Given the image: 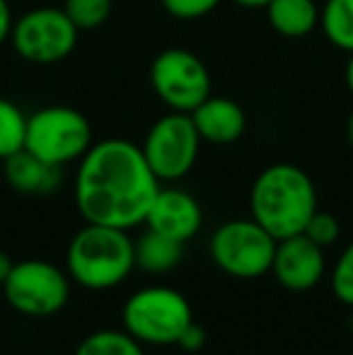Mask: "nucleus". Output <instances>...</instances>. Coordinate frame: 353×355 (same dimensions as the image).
<instances>
[{
    "instance_id": "1",
    "label": "nucleus",
    "mask_w": 353,
    "mask_h": 355,
    "mask_svg": "<svg viewBox=\"0 0 353 355\" xmlns=\"http://www.w3.org/2000/svg\"><path fill=\"white\" fill-rule=\"evenodd\" d=\"M162 182L148 167L141 145L104 138L78 162L73 198L85 223L128 230L146 223Z\"/></svg>"
},
{
    "instance_id": "2",
    "label": "nucleus",
    "mask_w": 353,
    "mask_h": 355,
    "mask_svg": "<svg viewBox=\"0 0 353 355\" xmlns=\"http://www.w3.org/2000/svg\"><path fill=\"white\" fill-rule=\"evenodd\" d=\"M315 213L317 189L302 167L276 162L257 174L250 189V218H255L273 239L305 232V225Z\"/></svg>"
},
{
    "instance_id": "3",
    "label": "nucleus",
    "mask_w": 353,
    "mask_h": 355,
    "mask_svg": "<svg viewBox=\"0 0 353 355\" xmlns=\"http://www.w3.org/2000/svg\"><path fill=\"white\" fill-rule=\"evenodd\" d=\"M136 268V239L128 230L85 223L66 252V271L73 283L85 290H112Z\"/></svg>"
},
{
    "instance_id": "4",
    "label": "nucleus",
    "mask_w": 353,
    "mask_h": 355,
    "mask_svg": "<svg viewBox=\"0 0 353 355\" xmlns=\"http://www.w3.org/2000/svg\"><path fill=\"white\" fill-rule=\"evenodd\" d=\"M123 331L143 346H177L182 331L193 322V309L179 290L150 285L128 295L121 309Z\"/></svg>"
},
{
    "instance_id": "5",
    "label": "nucleus",
    "mask_w": 353,
    "mask_h": 355,
    "mask_svg": "<svg viewBox=\"0 0 353 355\" xmlns=\"http://www.w3.org/2000/svg\"><path fill=\"white\" fill-rule=\"evenodd\" d=\"M92 148V123L80 109L51 104L27 114L24 150L44 162L66 167Z\"/></svg>"
},
{
    "instance_id": "6",
    "label": "nucleus",
    "mask_w": 353,
    "mask_h": 355,
    "mask_svg": "<svg viewBox=\"0 0 353 355\" xmlns=\"http://www.w3.org/2000/svg\"><path fill=\"white\" fill-rule=\"evenodd\" d=\"M276 242L255 218L221 223L211 234L208 252L223 273L240 281H255L271 273Z\"/></svg>"
},
{
    "instance_id": "7",
    "label": "nucleus",
    "mask_w": 353,
    "mask_h": 355,
    "mask_svg": "<svg viewBox=\"0 0 353 355\" xmlns=\"http://www.w3.org/2000/svg\"><path fill=\"white\" fill-rule=\"evenodd\" d=\"M71 276L46 259H24L12 263L0 285L5 302L24 317H53L71 300Z\"/></svg>"
},
{
    "instance_id": "8",
    "label": "nucleus",
    "mask_w": 353,
    "mask_h": 355,
    "mask_svg": "<svg viewBox=\"0 0 353 355\" xmlns=\"http://www.w3.org/2000/svg\"><path fill=\"white\" fill-rule=\"evenodd\" d=\"M78 37L80 29L63 8H32L15 17L10 44L32 66H56L76 51Z\"/></svg>"
},
{
    "instance_id": "9",
    "label": "nucleus",
    "mask_w": 353,
    "mask_h": 355,
    "mask_svg": "<svg viewBox=\"0 0 353 355\" xmlns=\"http://www.w3.org/2000/svg\"><path fill=\"white\" fill-rule=\"evenodd\" d=\"M201 143L191 114L170 112L148 128L141 150L153 174L162 184H175L193 169Z\"/></svg>"
},
{
    "instance_id": "10",
    "label": "nucleus",
    "mask_w": 353,
    "mask_h": 355,
    "mask_svg": "<svg viewBox=\"0 0 353 355\" xmlns=\"http://www.w3.org/2000/svg\"><path fill=\"white\" fill-rule=\"evenodd\" d=\"M150 80L153 92L157 94L170 112L191 114L203 99L213 94L211 71L189 49H165L150 63Z\"/></svg>"
},
{
    "instance_id": "11",
    "label": "nucleus",
    "mask_w": 353,
    "mask_h": 355,
    "mask_svg": "<svg viewBox=\"0 0 353 355\" xmlns=\"http://www.w3.org/2000/svg\"><path fill=\"white\" fill-rule=\"evenodd\" d=\"M271 273L281 288L291 290V293H307V290L317 288L327 273L325 249L302 232L278 239Z\"/></svg>"
},
{
    "instance_id": "12",
    "label": "nucleus",
    "mask_w": 353,
    "mask_h": 355,
    "mask_svg": "<svg viewBox=\"0 0 353 355\" xmlns=\"http://www.w3.org/2000/svg\"><path fill=\"white\" fill-rule=\"evenodd\" d=\"M146 227L187 244L203 227L201 203L179 187H160L146 215Z\"/></svg>"
},
{
    "instance_id": "13",
    "label": "nucleus",
    "mask_w": 353,
    "mask_h": 355,
    "mask_svg": "<svg viewBox=\"0 0 353 355\" xmlns=\"http://www.w3.org/2000/svg\"><path fill=\"white\" fill-rule=\"evenodd\" d=\"M193 126L203 143L232 145L247 131V114L235 99L211 94L191 112Z\"/></svg>"
},
{
    "instance_id": "14",
    "label": "nucleus",
    "mask_w": 353,
    "mask_h": 355,
    "mask_svg": "<svg viewBox=\"0 0 353 355\" xmlns=\"http://www.w3.org/2000/svg\"><path fill=\"white\" fill-rule=\"evenodd\" d=\"M3 172L10 189L24 196H51L63 184V167L44 162L29 150H19L3 159Z\"/></svg>"
},
{
    "instance_id": "15",
    "label": "nucleus",
    "mask_w": 353,
    "mask_h": 355,
    "mask_svg": "<svg viewBox=\"0 0 353 355\" xmlns=\"http://www.w3.org/2000/svg\"><path fill=\"white\" fill-rule=\"evenodd\" d=\"M264 12L273 32L286 39H302L320 27L317 0H268Z\"/></svg>"
},
{
    "instance_id": "16",
    "label": "nucleus",
    "mask_w": 353,
    "mask_h": 355,
    "mask_svg": "<svg viewBox=\"0 0 353 355\" xmlns=\"http://www.w3.org/2000/svg\"><path fill=\"white\" fill-rule=\"evenodd\" d=\"M184 257V244L172 237L148 230L136 239V268L153 276H162L170 273L182 263Z\"/></svg>"
},
{
    "instance_id": "17",
    "label": "nucleus",
    "mask_w": 353,
    "mask_h": 355,
    "mask_svg": "<svg viewBox=\"0 0 353 355\" xmlns=\"http://www.w3.org/2000/svg\"><path fill=\"white\" fill-rule=\"evenodd\" d=\"M320 29L332 46L353 51V0H325L320 8Z\"/></svg>"
},
{
    "instance_id": "18",
    "label": "nucleus",
    "mask_w": 353,
    "mask_h": 355,
    "mask_svg": "<svg viewBox=\"0 0 353 355\" xmlns=\"http://www.w3.org/2000/svg\"><path fill=\"white\" fill-rule=\"evenodd\" d=\"M73 355H146V346L123 329H99L83 338Z\"/></svg>"
},
{
    "instance_id": "19",
    "label": "nucleus",
    "mask_w": 353,
    "mask_h": 355,
    "mask_svg": "<svg viewBox=\"0 0 353 355\" xmlns=\"http://www.w3.org/2000/svg\"><path fill=\"white\" fill-rule=\"evenodd\" d=\"M27 141V114L12 102L0 97V159L24 150Z\"/></svg>"
},
{
    "instance_id": "20",
    "label": "nucleus",
    "mask_w": 353,
    "mask_h": 355,
    "mask_svg": "<svg viewBox=\"0 0 353 355\" xmlns=\"http://www.w3.org/2000/svg\"><path fill=\"white\" fill-rule=\"evenodd\" d=\"M112 0H66L63 10L80 32L99 29L112 17Z\"/></svg>"
},
{
    "instance_id": "21",
    "label": "nucleus",
    "mask_w": 353,
    "mask_h": 355,
    "mask_svg": "<svg viewBox=\"0 0 353 355\" xmlns=\"http://www.w3.org/2000/svg\"><path fill=\"white\" fill-rule=\"evenodd\" d=\"M332 293L346 307H353V242L339 254L332 268Z\"/></svg>"
},
{
    "instance_id": "22",
    "label": "nucleus",
    "mask_w": 353,
    "mask_h": 355,
    "mask_svg": "<svg viewBox=\"0 0 353 355\" xmlns=\"http://www.w3.org/2000/svg\"><path fill=\"white\" fill-rule=\"evenodd\" d=\"M302 234H307L312 242L320 244L322 249H327V247H332V244H336V239H339V234H341V225L332 213H325L317 208V213L312 215L310 223L305 225V232Z\"/></svg>"
},
{
    "instance_id": "23",
    "label": "nucleus",
    "mask_w": 353,
    "mask_h": 355,
    "mask_svg": "<svg viewBox=\"0 0 353 355\" xmlns=\"http://www.w3.org/2000/svg\"><path fill=\"white\" fill-rule=\"evenodd\" d=\"M167 15H172L175 19H201L206 15H211L223 0H160Z\"/></svg>"
},
{
    "instance_id": "24",
    "label": "nucleus",
    "mask_w": 353,
    "mask_h": 355,
    "mask_svg": "<svg viewBox=\"0 0 353 355\" xmlns=\"http://www.w3.org/2000/svg\"><path fill=\"white\" fill-rule=\"evenodd\" d=\"M177 346L182 348V351H189V353L201 351V348L206 346V329H203L201 324L191 322V324H189V327L182 331V336H179Z\"/></svg>"
},
{
    "instance_id": "25",
    "label": "nucleus",
    "mask_w": 353,
    "mask_h": 355,
    "mask_svg": "<svg viewBox=\"0 0 353 355\" xmlns=\"http://www.w3.org/2000/svg\"><path fill=\"white\" fill-rule=\"evenodd\" d=\"M12 24H15V15L10 8L8 0H0V46L5 42H10V34H12Z\"/></svg>"
},
{
    "instance_id": "26",
    "label": "nucleus",
    "mask_w": 353,
    "mask_h": 355,
    "mask_svg": "<svg viewBox=\"0 0 353 355\" xmlns=\"http://www.w3.org/2000/svg\"><path fill=\"white\" fill-rule=\"evenodd\" d=\"M12 259L8 257V254L0 249V285L5 283V278H8V273H10V268H12Z\"/></svg>"
},
{
    "instance_id": "27",
    "label": "nucleus",
    "mask_w": 353,
    "mask_h": 355,
    "mask_svg": "<svg viewBox=\"0 0 353 355\" xmlns=\"http://www.w3.org/2000/svg\"><path fill=\"white\" fill-rule=\"evenodd\" d=\"M235 5H240V8L245 10H264L268 5V0H232Z\"/></svg>"
},
{
    "instance_id": "28",
    "label": "nucleus",
    "mask_w": 353,
    "mask_h": 355,
    "mask_svg": "<svg viewBox=\"0 0 353 355\" xmlns=\"http://www.w3.org/2000/svg\"><path fill=\"white\" fill-rule=\"evenodd\" d=\"M346 87H349V92L353 94V51L349 53V63H346Z\"/></svg>"
},
{
    "instance_id": "29",
    "label": "nucleus",
    "mask_w": 353,
    "mask_h": 355,
    "mask_svg": "<svg viewBox=\"0 0 353 355\" xmlns=\"http://www.w3.org/2000/svg\"><path fill=\"white\" fill-rule=\"evenodd\" d=\"M346 141H349V145L353 148V109H351L349 119H346Z\"/></svg>"
},
{
    "instance_id": "30",
    "label": "nucleus",
    "mask_w": 353,
    "mask_h": 355,
    "mask_svg": "<svg viewBox=\"0 0 353 355\" xmlns=\"http://www.w3.org/2000/svg\"><path fill=\"white\" fill-rule=\"evenodd\" d=\"M39 355H56V353H39Z\"/></svg>"
},
{
    "instance_id": "31",
    "label": "nucleus",
    "mask_w": 353,
    "mask_h": 355,
    "mask_svg": "<svg viewBox=\"0 0 353 355\" xmlns=\"http://www.w3.org/2000/svg\"><path fill=\"white\" fill-rule=\"evenodd\" d=\"M250 355H255V353H250Z\"/></svg>"
},
{
    "instance_id": "32",
    "label": "nucleus",
    "mask_w": 353,
    "mask_h": 355,
    "mask_svg": "<svg viewBox=\"0 0 353 355\" xmlns=\"http://www.w3.org/2000/svg\"><path fill=\"white\" fill-rule=\"evenodd\" d=\"M349 355H353V353H349Z\"/></svg>"
}]
</instances>
